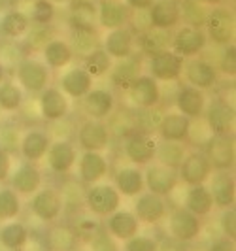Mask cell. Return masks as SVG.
Wrapping results in <instances>:
<instances>
[{
  "label": "cell",
  "mask_w": 236,
  "mask_h": 251,
  "mask_svg": "<svg viewBox=\"0 0 236 251\" xmlns=\"http://www.w3.org/2000/svg\"><path fill=\"white\" fill-rule=\"evenodd\" d=\"M15 79L23 91L30 95H38L40 91H44L50 85L51 70L44 64L42 59L23 57L15 63Z\"/></svg>",
  "instance_id": "cell-1"
},
{
  "label": "cell",
  "mask_w": 236,
  "mask_h": 251,
  "mask_svg": "<svg viewBox=\"0 0 236 251\" xmlns=\"http://www.w3.org/2000/svg\"><path fill=\"white\" fill-rule=\"evenodd\" d=\"M83 202H85V208L91 215L108 217L117 208H121V195L113 187V183L99 181V183H93L85 189Z\"/></svg>",
  "instance_id": "cell-2"
},
{
  "label": "cell",
  "mask_w": 236,
  "mask_h": 251,
  "mask_svg": "<svg viewBox=\"0 0 236 251\" xmlns=\"http://www.w3.org/2000/svg\"><path fill=\"white\" fill-rule=\"evenodd\" d=\"M155 150H157V138L153 136V132L148 130H138V128L131 130L123 140L125 159L140 168L155 161Z\"/></svg>",
  "instance_id": "cell-3"
},
{
  "label": "cell",
  "mask_w": 236,
  "mask_h": 251,
  "mask_svg": "<svg viewBox=\"0 0 236 251\" xmlns=\"http://www.w3.org/2000/svg\"><path fill=\"white\" fill-rule=\"evenodd\" d=\"M204 32L208 36V42L215 44V46H227V44L235 42V13L229 8H223V6H215V8L208 10L206 23H204Z\"/></svg>",
  "instance_id": "cell-4"
},
{
  "label": "cell",
  "mask_w": 236,
  "mask_h": 251,
  "mask_svg": "<svg viewBox=\"0 0 236 251\" xmlns=\"http://www.w3.org/2000/svg\"><path fill=\"white\" fill-rule=\"evenodd\" d=\"M206 46H208V36L200 26H176V32L170 36V50L184 59L199 57L206 50Z\"/></svg>",
  "instance_id": "cell-5"
},
{
  "label": "cell",
  "mask_w": 236,
  "mask_h": 251,
  "mask_svg": "<svg viewBox=\"0 0 236 251\" xmlns=\"http://www.w3.org/2000/svg\"><path fill=\"white\" fill-rule=\"evenodd\" d=\"M125 93H127V100L131 102L136 110H153V108L159 106V102L162 99L159 81L149 74H144V72L131 83V87Z\"/></svg>",
  "instance_id": "cell-6"
},
{
  "label": "cell",
  "mask_w": 236,
  "mask_h": 251,
  "mask_svg": "<svg viewBox=\"0 0 236 251\" xmlns=\"http://www.w3.org/2000/svg\"><path fill=\"white\" fill-rule=\"evenodd\" d=\"M30 214L36 217L38 221L44 223H53L62 215L64 210V199L59 191L53 187H40L30 195V202H28Z\"/></svg>",
  "instance_id": "cell-7"
},
{
  "label": "cell",
  "mask_w": 236,
  "mask_h": 251,
  "mask_svg": "<svg viewBox=\"0 0 236 251\" xmlns=\"http://www.w3.org/2000/svg\"><path fill=\"white\" fill-rule=\"evenodd\" d=\"M206 126L210 134L215 136H235V123H236V112L235 106L227 100H211L206 104L204 115Z\"/></svg>",
  "instance_id": "cell-8"
},
{
  "label": "cell",
  "mask_w": 236,
  "mask_h": 251,
  "mask_svg": "<svg viewBox=\"0 0 236 251\" xmlns=\"http://www.w3.org/2000/svg\"><path fill=\"white\" fill-rule=\"evenodd\" d=\"M184 63L185 59L180 57L178 53L170 50L159 51L155 55H151L148 59V74L155 77L157 81H164V83H174L182 79L184 74Z\"/></svg>",
  "instance_id": "cell-9"
},
{
  "label": "cell",
  "mask_w": 236,
  "mask_h": 251,
  "mask_svg": "<svg viewBox=\"0 0 236 251\" xmlns=\"http://www.w3.org/2000/svg\"><path fill=\"white\" fill-rule=\"evenodd\" d=\"M144 185L146 191L149 193H155L159 197H170L176 191V187L180 185V177H178V170L174 168H168L164 164L157 163H149L144 166Z\"/></svg>",
  "instance_id": "cell-10"
},
{
  "label": "cell",
  "mask_w": 236,
  "mask_h": 251,
  "mask_svg": "<svg viewBox=\"0 0 236 251\" xmlns=\"http://www.w3.org/2000/svg\"><path fill=\"white\" fill-rule=\"evenodd\" d=\"M168 232L172 238L191 244L202 234V217L189 212L184 206L174 208L168 215Z\"/></svg>",
  "instance_id": "cell-11"
},
{
  "label": "cell",
  "mask_w": 236,
  "mask_h": 251,
  "mask_svg": "<svg viewBox=\"0 0 236 251\" xmlns=\"http://www.w3.org/2000/svg\"><path fill=\"white\" fill-rule=\"evenodd\" d=\"M38 110L44 121L57 123L70 113V99L59 87L48 85L38 93Z\"/></svg>",
  "instance_id": "cell-12"
},
{
  "label": "cell",
  "mask_w": 236,
  "mask_h": 251,
  "mask_svg": "<svg viewBox=\"0 0 236 251\" xmlns=\"http://www.w3.org/2000/svg\"><path fill=\"white\" fill-rule=\"evenodd\" d=\"M211 172H213V168L202 151H187L182 164L178 166V177L187 187L208 183Z\"/></svg>",
  "instance_id": "cell-13"
},
{
  "label": "cell",
  "mask_w": 236,
  "mask_h": 251,
  "mask_svg": "<svg viewBox=\"0 0 236 251\" xmlns=\"http://www.w3.org/2000/svg\"><path fill=\"white\" fill-rule=\"evenodd\" d=\"M202 153L210 161L213 170H233L235 168V136H215L204 142Z\"/></svg>",
  "instance_id": "cell-14"
},
{
  "label": "cell",
  "mask_w": 236,
  "mask_h": 251,
  "mask_svg": "<svg viewBox=\"0 0 236 251\" xmlns=\"http://www.w3.org/2000/svg\"><path fill=\"white\" fill-rule=\"evenodd\" d=\"M76 140H78V146L81 148V151H104L110 146L112 132H110V126L104 121L85 119L78 128Z\"/></svg>",
  "instance_id": "cell-15"
},
{
  "label": "cell",
  "mask_w": 236,
  "mask_h": 251,
  "mask_svg": "<svg viewBox=\"0 0 236 251\" xmlns=\"http://www.w3.org/2000/svg\"><path fill=\"white\" fill-rule=\"evenodd\" d=\"M184 77L189 85L202 91H210L217 85L219 81V72L215 68V64L206 61V59H200V57H191L185 59L184 63Z\"/></svg>",
  "instance_id": "cell-16"
},
{
  "label": "cell",
  "mask_w": 236,
  "mask_h": 251,
  "mask_svg": "<svg viewBox=\"0 0 236 251\" xmlns=\"http://www.w3.org/2000/svg\"><path fill=\"white\" fill-rule=\"evenodd\" d=\"M8 181H10V187L19 197H30L42 187L44 176H42V170H40L38 163L23 161V163L17 164V168H12Z\"/></svg>",
  "instance_id": "cell-17"
},
{
  "label": "cell",
  "mask_w": 236,
  "mask_h": 251,
  "mask_svg": "<svg viewBox=\"0 0 236 251\" xmlns=\"http://www.w3.org/2000/svg\"><path fill=\"white\" fill-rule=\"evenodd\" d=\"M132 212H134L140 223L157 225L168 214V204H166L164 197H159V195L149 193V191H142L138 197H134Z\"/></svg>",
  "instance_id": "cell-18"
},
{
  "label": "cell",
  "mask_w": 236,
  "mask_h": 251,
  "mask_svg": "<svg viewBox=\"0 0 236 251\" xmlns=\"http://www.w3.org/2000/svg\"><path fill=\"white\" fill-rule=\"evenodd\" d=\"M157 140H166V142H189L191 138V128H193V119L187 115L176 112H166L159 117L157 123Z\"/></svg>",
  "instance_id": "cell-19"
},
{
  "label": "cell",
  "mask_w": 236,
  "mask_h": 251,
  "mask_svg": "<svg viewBox=\"0 0 236 251\" xmlns=\"http://www.w3.org/2000/svg\"><path fill=\"white\" fill-rule=\"evenodd\" d=\"M76 164H78V177L85 185L99 183L110 172V163L102 151H81Z\"/></svg>",
  "instance_id": "cell-20"
},
{
  "label": "cell",
  "mask_w": 236,
  "mask_h": 251,
  "mask_svg": "<svg viewBox=\"0 0 236 251\" xmlns=\"http://www.w3.org/2000/svg\"><path fill=\"white\" fill-rule=\"evenodd\" d=\"M146 12H148L149 28L174 30L182 23L180 0H153V4Z\"/></svg>",
  "instance_id": "cell-21"
},
{
  "label": "cell",
  "mask_w": 236,
  "mask_h": 251,
  "mask_svg": "<svg viewBox=\"0 0 236 251\" xmlns=\"http://www.w3.org/2000/svg\"><path fill=\"white\" fill-rule=\"evenodd\" d=\"M210 195L213 201V208L223 210L231 208L236 202V181L233 170H213L210 176Z\"/></svg>",
  "instance_id": "cell-22"
},
{
  "label": "cell",
  "mask_w": 236,
  "mask_h": 251,
  "mask_svg": "<svg viewBox=\"0 0 236 251\" xmlns=\"http://www.w3.org/2000/svg\"><path fill=\"white\" fill-rule=\"evenodd\" d=\"M46 159H48V166L53 174H70L72 168L76 166L78 161V150L70 140H51L50 150L46 153Z\"/></svg>",
  "instance_id": "cell-23"
},
{
  "label": "cell",
  "mask_w": 236,
  "mask_h": 251,
  "mask_svg": "<svg viewBox=\"0 0 236 251\" xmlns=\"http://www.w3.org/2000/svg\"><path fill=\"white\" fill-rule=\"evenodd\" d=\"M81 106L87 119L106 121L115 110V95L106 87H93L81 99Z\"/></svg>",
  "instance_id": "cell-24"
},
{
  "label": "cell",
  "mask_w": 236,
  "mask_h": 251,
  "mask_svg": "<svg viewBox=\"0 0 236 251\" xmlns=\"http://www.w3.org/2000/svg\"><path fill=\"white\" fill-rule=\"evenodd\" d=\"M68 25L72 32L97 34V4L93 0H72L68 2Z\"/></svg>",
  "instance_id": "cell-25"
},
{
  "label": "cell",
  "mask_w": 236,
  "mask_h": 251,
  "mask_svg": "<svg viewBox=\"0 0 236 251\" xmlns=\"http://www.w3.org/2000/svg\"><path fill=\"white\" fill-rule=\"evenodd\" d=\"M132 10L123 0H100L97 4V25L104 30L127 26Z\"/></svg>",
  "instance_id": "cell-26"
},
{
  "label": "cell",
  "mask_w": 236,
  "mask_h": 251,
  "mask_svg": "<svg viewBox=\"0 0 236 251\" xmlns=\"http://www.w3.org/2000/svg\"><path fill=\"white\" fill-rule=\"evenodd\" d=\"M93 85H95V79L87 74L83 66H70L59 77V89L72 100H81L93 89Z\"/></svg>",
  "instance_id": "cell-27"
},
{
  "label": "cell",
  "mask_w": 236,
  "mask_h": 251,
  "mask_svg": "<svg viewBox=\"0 0 236 251\" xmlns=\"http://www.w3.org/2000/svg\"><path fill=\"white\" fill-rule=\"evenodd\" d=\"M174 100L180 113L187 115L189 119H200L204 115V110H206L208 97H206V91L193 87L189 83H184L178 87Z\"/></svg>",
  "instance_id": "cell-28"
},
{
  "label": "cell",
  "mask_w": 236,
  "mask_h": 251,
  "mask_svg": "<svg viewBox=\"0 0 236 251\" xmlns=\"http://www.w3.org/2000/svg\"><path fill=\"white\" fill-rule=\"evenodd\" d=\"M102 50L106 51L113 61H119L125 57H131L136 51V38L131 32L129 26L106 30V36L102 38Z\"/></svg>",
  "instance_id": "cell-29"
},
{
  "label": "cell",
  "mask_w": 236,
  "mask_h": 251,
  "mask_svg": "<svg viewBox=\"0 0 236 251\" xmlns=\"http://www.w3.org/2000/svg\"><path fill=\"white\" fill-rule=\"evenodd\" d=\"M113 187L121 195V199H134L142 191H146L144 185V170L134 164L119 166L113 172Z\"/></svg>",
  "instance_id": "cell-30"
},
{
  "label": "cell",
  "mask_w": 236,
  "mask_h": 251,
  "mask_svg": "<svg viewBox=\"0 0 236 251\" xmlns=\"http://www.w3.org/2000/svg\"><path fill=\"white\" fill-rule=\"evenodd\" d=\"M51 136L42 130V128H28L25 134L19 140V155L23 157V161L30 163H40L46 159V153L50 150Z\"/></svg>",
  "instance_id": "cell-31"
},
{
  "label": "cell",
  "mask_w": 236,
  "mask_h": 251,
  "mask_svg": "<svg viewBox=\"0 0 236 251\" xmlns=\"http://www.w3.org/2000/svg\"><path fill=\"white\" fill-rule=\"evenodd\" d=\"M104 228L112 234L115 240L125 242V240L132 238L134 234L140 232L142 223L138 221V217L134 215L132 210H121L117 208L113 214H110L108 217H104Z\"/></svg>",
  "instance_id": "cell-32"
},
{
  "label": "cell",
  "mask_w": 236,
  "mask_h": 251,
  "mask_svg": "<svg viewBox=\"0 0 236 251\" xmlns=\"http://www.w3.org/2000/svg\"><path fill=\"white\" fill-rule=\"evenodd\" d=\"M140 74H142V57H138L136 53L115 61L108 72L110 83L119 91H127Z\"/></svg>",
  "instance_id": "cell-33"
},
{
  "label": "cell",
  "mask_w": 236,
  "mask_h": 251,
  "mask_svg": "<svg viewBox=\"0 0 236 251\" xmlns=\"http://www.w3.org/2000/svg\"><path fill=\"white\" fill-rule=\"evenodd\" d=\"M74 51L70 44L62 38H50L42 46V61L50 70H62L68 68L74 61Z\"/></svg>",
  "instance_id": "cell-34"
},
{
  "label": "cell",
  "mask_w": 236,
  "mask_h": 251,
  "mask_svg": "<svg viewBox=\"0 0 236 251\" xmlns=\"http://www.w3.org/2000/svg\"><path fill=\"white\" fill-rule=\"evenodd\" d=\"M184 208L193 212L199 217H208L213 212V201H211L210 189L206 183L200 185H189L184 197Z\"/></svg>",
  "instance_id": "cell-35"
},
{
  "label": "cell",
  "mask_w": 236,
  "mask_h": 251,
  "mask_svg": "<svg viewBox=\"0 0 236 251\" xmlns=\"http://www.w3.org/2000/svg\"><path fill=\"white\" fill-rule=\"evenodd\" d=\"M30 28V19L21 10H8L0 13V38L17 40L26 34Z\"/></svg>",
  "instance_id": "cell-36"
},
{
  "label": "cell",
  "mask_w": 236,
  "mask_h": 251,
  "mask_svg": "<svg viewBox=\"0 0 236 251\" xmlns=\"http://www.w3.org/2000/svg\"><path fill=\"white\" fill-rule=\"evenodd\" d=\"M30 238V230L21 221H8L0 226V246L8 251L23 250Z\"/></svg>",
  "instance_id": "cell-37"
},
{
  "label": "cell",
  "mask_w": 236,
  "mask_h": 251,
  "mask_svg": "<svg viewBox=\"0 0 236 251\" xmlns=\"http://www.w3.org/2000/svg\"><path fill=\"white\" fill-rule=\"evenodd\" d=\"M170 30H159V28H148L146 32H142L136 40L138 50L144 55H155L159 51H164L170 48Z\"/></svg>",
  "instance_id": "cell-38"
},
{
  "label": "cell",
  "mask_w": 236,
  "mask_h": 251,
  "mask_svg": "<svg viewBox=\"0 0 236 251\" xmlns=\"http://www.w3.org/2000/svg\"><path fill=\"white\" fill-rule=\"evenodd\" d=\"M78 234L66 225L51 226L46 234V244L48 251H74L78 246Z\"/></svg>",
  "instance_id": "cell-39"
},
{
  "label": "cell",
  "mask_w": 236,
  "mask_h": 251,
  "mask_svg": "<svg viewBox=\"0 0 236 251\" xmlns=\"http://www.w3.org/2000/svg\"><path fill=\"white\" fill-rule=\"evenodd\" d=\"M187 153V148L184 142H166V140H157V150H155V161L164 164L168 168L178 170L184 157Z\"/></svg>",
  "instance_id": "cell-40"
},
{
  "label": "cell",
  "mask_w": 236,
  "mask_h": 251,
  "mask_svg": "<svg viewBox=\"0 0 236 251\" xmlns=\"http://www.w3.org/2000/svg\"><path fill=\"white\" fill-rule=\"evenodd\" d=\"M112 64H113V59L106 51L102 50V46H100V48H93V50L87 51V53L83 55L81 66L87 70V74L91 75L93 79H99V77L108 75Z\"/></svg>",
  "instance_id": "cell-41"
},
{
  "label": "cell",
  "mask_w": 236,
  "mask_h": 251,
  "mask_svg": "<svg viewBox=\"0 0 236 251\" xmlns=\"http://www.w3.org/2000/svg\"><path fill=\"white\" fill-rule=\"evenodd\" d=\"M25 102V91L19 87L17 81L4 79L0 81V110L6 113H13L21 110Z\"/></svg>",
  "instance_id": "cell-42"
},
{
  "label": "cell",
  "mask_w": 236,
  "mask_h": 251,
  "mask_svg": "<svg viewBox=\"0 0 236 251\" xmlns=\"http://www.w3.org/2000/svg\"><path fill=\"white\" fill-rule=\"evenodd\" d=\"M23 210L21 197L10 185H0V221H12L17 219Z\"/></svg>",
  "instance_id": "cell-43"
},
{
  "label": "cell",
  "mask_w": 236,
  "mask_h": 251,
  "mask_svg": "<svg viewBox=\"0 0 236 251\" xmlns=\"http://www.w3.org/2000/svg\"><path fill=\"white\" fill-rule=\"evenodd\" d=\"M26 15L32 25L50 26L57 15V6L50 0H34V2H30V12Z\"/></svg>",
  "instance_id": "cell-44"
},
{
  "label": "cell",
  "mask_w": 236,
  "mask_h": 251,
  "mask_svg": "<svg viewBox=\"0 0 236 251\" xmlns=\"http://www.w3.org/2000/svg\"><path fill=\"white\" fill-rule=\"evenodd\" d=\"M180 8H182V21L185 25L204 28L206 15H208L206 6L199 4L197 0H180Z\"/></svg>",
  "instance_id": "cell-45"
},
{
  "label": "cell",
  "mask_w": 236,
  "mask_h": 251,
  "mask_svg": "<svg viewBox=\"0 0 236 251\" xmlns=\"http://www.w3.org/2000/svg\"><path fill=\"white\" fill-rule=\"evenodd\" d=\"M19 140H21L19 125L15 121H2L0 119V148L8 151L10 155H15L19 151Z\"/></svg>",
  "instance_id": "cell-46"
},
{
  "label": "cell",
  "mask_w": 236,
  "mask_h": 251,
  "mask_svg": "<svg viewBox=\"0 0 236 251\" xmlns=\"http://www.w3.org/2000/svg\"><path fill=\"white\" fill-rule=\"evenodd\" d=\"M89 251H121V248H119V240L113 238L106 228H99L89 238Z\"/></svg>",
  "instance_id": "cell-47"
},
{
  "label": "cell",
  "mask_w": 236,
  "mask_h": 251,
  "mask_svg": "<svg viewBox=\"0 0 236 251\" xmlns=\"http://www.w3.org/2000/svg\"><path fill=\"white\" fill-rule=\"evenodd\" d=\"M223 51L219 55V64L215 66L217 72H221L227 77H235L236 75V46L235 42L227 44V46H221Z\"/></svg>",
  "instance_id": "cell-48"
},
{
  "label": "cell",
  "mask_w": 236,
  "mask_h": 251,
  "mask_svg": "<svg viewBox=\"0 0 236 251\" xmlns=\"http://www.w3.org/2000/svg\"><path fill=\"white\" fill-rule=\"evenodd\" d=\"M219 228L223 232V236L231 240H236V210L235 206L223 208L219 215Z\"/></svg>",
  "instance_id": "cell-49"
},
{
  "label": "cell",
  "mask_w": 236,
  "mask_h": 251,
  "mask_svg": "<svg viewBox=\"0 0 236 251\" xmlns=\"http://www.w3.org/2000/svg\"><path fill=\"white\" fill-rule=\"evenodd\" d=\"M123 251H157V240L151 236L134 234L132 238L125 240Z\"/></svg>",
  "instance_id": "cell-50"
},
{
  "label": "cell",
  "mask_w": 236,
  "mask_h": 251,
  "mask_svg": "<svg viewBox=\"0 0 236 251\" xmlns=\"http://www.w3.org/2000/svg\"><path fill=\"white\" fill-rule=\"evenodd\" d=\"M157 251H191L187 242L176 240L172 236H166L161 242H157Z\"/></svg>",
  "instance_id": "cell-51"
},
{
  "label": "cell",
  "mask_w": 236,
  "mask_h": 251,
  "mask_svg": "<svg viewBox=\"0 0 236 251\" xmlns=\"http://www.w3.org/2000/svg\"><path fill=\"white\" fill-rule=\"evenodd\" d=\"M12 155L8 151H4L0 148V185L8 181L10 172H12Z\"/></svg>",
  "instance_id": "cell-52"
},
{
  "label": "cell",
  "mask_w": 236,
  "mask_h": 251,
  "mask_svg": "<svg viewBox=\"0 0 236 251\" xmlns=\"http://www.w3.org/2000/svg\"><path fill=\"white\" fill-rule=\"evenodd\" d=\"M206 251H236V240H231L227 236L211 240V244Z\"/></svg>",
  "instance_id": "cell-53"
},
{
  "label": "cell",
  "mask_w": 236,
  "mask_h": 251,
  "mask_svg": "<svg viewBox=\"0 0 236 251\" xmlns=\"http://www.w3.org/2000/svg\"><path fill=\"white\" fill-rule=\"evenodd\" d=\"M123 2L131 10H138V12H146L149 6L153 4V0H123Z\"/></svg>",
  "instance_id": "cell-54"
},
{
  "label": "cell",
  "mask_w": 236,
  "mask_h": 251,
  "mask_svg": "<svg viewBox=\"0 0 236 251\" xmlns=\"http://www.w3.org/2000/svg\"><path fill=\"white\" fill-rule=\"evenodd\" d=\"M197 2L206 6V8H215V6H223L227 0H197Z\"/></svg>",
  "instance_id": "cell-55"
},
{
  "label": "cell",
  "mask_w": 236,
  "mask_h": 251,
  "mask_svg": "<svg viewBox=\"0 0 236 251\" xmlns=\"http://www.w3.org/2000/svg\"><path fill=\"white\" fill-rule=\"evenodd\" d=\"M6 79V64L0 61V81H4Z\"/></svg>",
  "instance_id": "cell-56"
},
{
  "label": "cell",
  "mask_w": 236,
  "mask_h": 251,
  "mask_svg": "<svg viewBox=\"0 0 236 251\" xmlns=\"http://www.w3.org/2000/svg\"><path fill=\"white\" fill-rule=\"evenodd\" d=\"M50 2H53L55 6H62V4H68V2H72V0H50Z\"/></svg>",
  "instance_id": "cell-57"
},
{
  "label": "cell",
  "mask_w": 236,
  "mask_h": 251,
  "mask_svg": "<svg viewBox=\"0 0 236 251\" xmlns=\"http://www.w3.org/2000/svg\"><path fill=\"white\" fill-rule=\"evenodd\" d=\"M2 10H4V0H0V13H2Z\"/></svg>",
  "instance_id": "cell-58"
},
{
  "label": "cell",
  "mask_w": 236,
  "mask_h": 251,
  "mask_svg": "<svg viewBox=\"0 0 236 251\" xmlns=\"http://www.w3.org/2000/svg\"><path fill=\"white\" fill-rule=\"evenodd\" d=\"M21 2H25V4H30V2H34V0H21Z\"/></svg>",
  "instance_id": "cell-59"
},
{
  "label": "cell",
  "mask_w": 236,
  "mask_h": 251,
  "mask_svg": "<svg viewBox=\"0 0 236 251\" xmlns=\"http://www.w3.org/2000/svg\"><path fill=\"white\" fill-rule=\"evenodd\" d=\"M2 113H4V112H2V110H0V119H2Z\"/></svg>",
  "instance_id": "cell-60"
}]
</instances>
